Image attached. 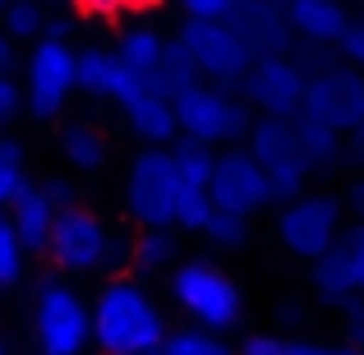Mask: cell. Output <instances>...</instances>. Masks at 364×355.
Returning <instances> with one entry per match:
<instances>
[{"label":"cell","mask_w":364,"mask_h":355,"mask_svg":"<svg viewBox=\"0 0 364 355\" xmlns=\"http://www.w3.org/2000/svg\"><path fill=\"white\" fill-rule=\"evenodd\" d=\"M304 79L309 74L295 65V55H263L249 65L240 83V102L258 111V120H295L304 97Z\"/></svg>","instance_id":"obj_11"},{"label":"cell","mask_w":364,"mask_h":355,"mask_svg":"<svg viewBox=\"0 0 364 355\" xmlns=\"http://www.w3.org/2000/svg\"><path fill=\"white\" fill-rule=\"evenodd\" d=\"M355 18L337 5V0H286V28L291 42L309 46V51H332L341 46V37L350 33Z\"/></svg>","instance_id":"obj_15"},{"label":"cell","mask_w":364,"mask_h":355,"mask_svg":"<svg viewBox=\"0 0 364 355\" xmlns=\"http://www.w3.org/2000/svg\"><path fill=\"white\" fill-rule=\"evenodd\" d=\"M9 70H14V46H9V37L0 33V79H9Z\"/></svg>","instance_id":"obj_39"},{"label":"cell","mask_w":364,"mask_h":355,"mask_svg":"<svg viewBox=\"0 0 364 355\" xmlns=\"http://www.w3.org/2000/svg\"><path fill=\"white\" fill-rule=\"evenodd\" d=\"M171 300L189 314V323L203 332H231L245 319V295L231 277L208 258H185L171 272Z\"/></svg>","instance_id":"obj_2"},{"label":"cell","mask_w":364,"mask_h":355,"mask_svg":"<svg viewBox=\"0 0 364 355\" xmlns=\"http://www.w3.org/2000/svg\"><path fill=\"white\" fill-rule=\"evenodd\" d=\"M355 28H360V33H364V9H360V14H355Z\"/></svg>","instance_id":"obj_41"},{"label":"cell","mask_w":364,"mask_h":355,"mask_svg":"<svg viewBox=\"0 0 364 355\" xmlns=\"http://www.w3.org/2000/svg\"><path fill=\"white\" fill-rule=\"evenodd\" d=\"M231 9H235V0H189L185 18H189V23H226Z\"/></svg>","instance_id":"obj_33"},{"label":"cell","mask_w":364,"mask_h":355,"mask_svg":"<svg viewBox=\"0 0 364 355\" xmlns=\"http://www.w3.org/2000/svg\"><path fill=\"white\" fill-rule=\"evenodd\" d=\"M341 254H346L350 282H355V295H364V226L355 222L346 235H341Z\"/></svg>","instance_id":"obj_32"},{"label":"cell","mask_w":364,"mask_h":355,"mask_svg":"<svg viewBox=\"0 0 364 355\" xmlns=\"http://www.w3.org/2000/svg\"><path fill=\"white\" fill-rule=\"evenodd\" d=\"M60 152L70 157V166H79V171H97L102 161H107L111 143H107V134H102L97 124H88V120H70V124L60 129Z\"/></svg>","instance_id":"obj_21"},{"label":"cell","mask_w":364,"mask_h":355,"mask_svg":"<svg viewBox=\"0 0 364 355\" xmlns=\"http://www.w3.org/2000/svg\"><path fill=\"white\" fill-rule=\"evenodd\" d=\"M46 254L60 272H97V267H111V263H129V240L111 231L97 213L74 203L55 213Z\"/></svg>","instance_id":"obj_3"},{"label":"cell","mask_w":364,"mask_h":355,"mask_svg":"<svg viewBox=\"0 0 364 355\" xmlns=\"http://www.w3.org/2000/svg\"><path fill=\"white\" fill-rule=\"evenodd\" d=\"M337 51H341V65H350V70H360V74H364V33H360L355 23H350V33L341 37Z\"/></svg>","instance_id":"obj_35"},{"label":"cell","mask_w":364,"mask_h":355,"mask_svg":"<svg viewBox=\"0 0 364 355\" xmlns=\"http://www.w3.org/2000/svg\"><path fill=\"white\" fill-rule=\"evenodd\" d=\"M157 355H231V346H226L217 332H203V328H194V323H185V328L166 332V341H161Z\"/></svg>","instance_id":"obj_27"},{"label":"cell","mask_w":364,"mask_h":355,"mask_svg":"<svg viewBox=\"0 0 364 355\" xmlns=\"http://www.w3.org/2000/svg\"><path fill=\"white\" fill-rule=\"evenodd\" d=\"M226 28L245 42V51L254 60H263V55H291V28H286L282 0H235Z\"/></svg>","instance_id":"obj_14"},{"label":"cell","mask_w":364,"mask_h":355,"mask_svg":"<svg viewBox=\"0 0 364 355\" xmlns=\"http://www.w3.org/2000/svg\"><path fill=\"white\" fill-rule=\"evenodd\" d=\"M70 92H74V46L70 42H37L33 55H28V88H23L33 116H42V120L60 116Z\"/></svg>","instance_id":"obj_13"},{"label":"cell","mask_w":364,"mask_h":355,"mask_svg":"<svg viewBox=\"0 0 364 355\" xmlns=\"http://www.w3.org/2000/svg\"><path fill=\"white\" fill-rule=\"evenodd\" d=\"M55 213H60V208L42 194V185H23V189H18V198L5 208V217H9V226H14L23 254H42V249H46Z\"/></svg>","instance_id":"obj_18"},{"label":"cell","mask_w":364,"mask_h":355,"mask_svg":"<svg viewBox=\"0 0 364 355\" xmlns=\"http://www.w3.org/2000/svg\"><path fill=\"white\" fill-rule=\"evenodd\" d=\"M277 235L295 258H328L341 245V198L332 194H300L277 213Z\"/></svg>","instance_id":"obj_9"},{"label":"cell","mask_w":364,"mask_h":355,"mask_svg":"<svg viewBox=\"0 0 364 355\" xmlns=\"http://www.w3.org/2000/svg\"><path fill=\"white\" fill-rule=\"evenodd\" d=\"M0 33L9 37V46L14 42H42V28H46V14H42V5L37 0H14V5H5V14H0Z\"/></svg>","instance_id":"obj_28"},{"label":"cell","mask_w":364,"mask_h":355,"mask_svg":"<svg viewBox=\"0 0 364 355\" xmlns=\"http://www.w3.org/2000/svg\"><path fill=\"white\" fill-rule=\"evenodd\" d=\"M139 355H157V351H139Z\"/></svg>","instance_id":"obj_42"},{"label":"cell","mask_w":364,"mask_h":355,"mask_svg":"<svg viewBox=\"0 0 364 355\" xmlns=\"http://www.w3.org/2000/svg\"><path fill=\"white\" fill-rule=\"evenodd\" d=\"M92 314V341L107 355H139L161 351L166 341V314L152 300V291L139 277H111L88 304Z\"/></svg>","instance_id":"obj_1"},{"label":"cell","mask_w":364,"mask_h":355,"mask_svg":"<svg viewBox=\"0 0 364 355\" xmlns=\"http://www.w3.org/2000/svg\"><path fill=\"white\" fill-rule=\"evenodd\" d=\"M245 152L258 161V171L267 176V189L282 203H295L304 194L309 166L300 157V139H295V120H254L245 134Z\"/></svg>","instance_id":"obj_7"},{"label":"cell","mask_w":364,"mask_h":355,"mask_svg":"<svg viewBox=\"0 0 364 355\" xmlns=\"http://www.w3.org/2000/svg\"><path fill=\"white\" fill-rule=\"evenodd\" d=\"M74 88L92 92V97H116L120 107L143 88V79H134L129 70L116 60V51H102V46H88V51H74Z\"/></svg>","instance_id":"obj_16"},{"label":"cell","mask_w":364,"mask_h":355,"mask_svg":"<svg viewBox=\"0 0 364 355\" xmlns=\"http://www.w3.org/2000/svg\"><path fill=\"white\" fill-rule=\"evenodd\" d=\"M282 323H304V309H300V304H286V309H282Z\"/></svg>","instance_id":"obj_40"},{"label":"cell","mask_w":364,"mask_h":355,"mask_svg":"<svg viewBox=\"0 0 364 355\" xmlns=\"http://www.w3.org/2000/svg\"><path fill=\"white\" fill-rule=\"evenodd\" d=\"M346 203L355 208V217H360V226H364V176L355 180V185H350V194H346Z\"/></svg>","instance_id":"obj_38"},{"label":"cell","mask_w":364,"mask_h":355,"mask_svg":"<svg viewBox=\"0 0 364 355\" xmlns=\"http://www.w3.org/2000/svg\"><path fill=\"white\" fill-rule=\"evenodd\" d=\"M208 198H213L217 213L254 217L258 208L272 203V189H267V176L258 171V161L249 157L245 148H231V152H217V166H213V185H208Z\"/></svg>","instance_id":"obj_12"},{"label":"cell","mask_w":364,"mask_h":355,"mask_svg":"<svg viewBox=\"0 0 364 355\" xmlns=\"http://www.w3.org/2000/svg\"><path fill=\"white\" fill-rule=\"evenodd\" d=\"M18 107H23V92H18V83H14V79H0V124L14 120Z\"/></svg>","instance_id":"obj_36"},{"label":"cell","mask_w":364,"mask_h":355,"mask_svg":"<svg viewBox=\"0 0 364 355\" xmlns=\"http://www.w3.org/2000/svg\"><path fill=\"white\" fill-rule=\"evenodd\" d=\"M161 51H166V33H161L148 14L124 18V23H120V33H116V60L134 74V79L148 83L152 70H157V60H161Z\"/></svg>","instance_id":"obj_17"},{"label":"cell","mask_w":364,"mask_h":355,"mask_svg":"<svg viewBox=\"0 0 364 355\" xmlns=\"http://www.w3.org/2000/svg\"><path fill=\"white\" fill-rule=\"evenodd\" d=\"M346 314V341L341 346H350L355 355H364V300H355L350 309H341Z\"/></svg>","instance_id":"obj_34"},{"label":"cell","mask_w":364,"mask_h":355,"mask_svg":"<svg viewBox=\"0 0 364 355\" xmlns=\"http://www.w3.org/2000/svg\"><path fill=\"white\" fill-rule=\"evenodd\" d=\"M18 272H23V245H18L14 226H9V217L0 213V286L18 282Z\"/></svg>","instance_id":"obj_31"},{"label":"cell","mask_w":364,"mask_h":355,"mask_svg":"<svg viewBox=\"0 0 364 355\" xmlns=\"http://www.w3.org/2000/svg\"><path fill=\"white\" fill-rule=\"evenodd\" d=\"M171 258H176V235H171V231H139V235H134V245H129L134 272H143V277L166 272Z\"/></svg>","instance_id":"obj_26"},{"label":"cell","mask_w":364,"mask_h":355,"mask_svg":"<svg viewBox=\"0 0 364 355\" xmlns=\"http://www.w3.org/2000/svg\"><path fill=\"white\" fill-rule=\"evenodd\" d=\"M166 152H171V166H176L180 189H208V185H213V166H217V152L213 148L180 139V143H171Z\"/></svg>","instance_id":"obj_24"},{"label":"cell","mask_w":364,"mask_h":355,"mask_svg":"<svg viewBox=\"0 0 364 355\" xmlns=\"http://www.w3.org/2000/svg\"><path fill=\"white\" fill-rule=\"evenodd\" d=\"M180 46L189 51V60H194L198 79L213 83V88H240L249 65H254V55L245 51V42L231 33L226 23H180Z\"/></svg>","instance_id":"obj_10"},{"label":"cell","mask_w":364,"mask_h":355,"mask_svg":"<svg viewBox=\"0 0 364 355\" xmlns=\"http://www.w3.org/2000/svg\"><path fill=\"white\" fill-rule=\"evenodd\" d=\"M203 235L213 240L217 249H240L245 240H249V217H235V213H217V208H213V217H208Z\"/></svg>","instance_id":"obj_30"},{"label":"cell","mask_w":364,"mask_h":355,"mask_svg":"<svg viewBox=\"0 0 364 355\" xmlns=\"http://www.w3.org/2000/svg\"><path fill=\"white\" fill-rule=\"evenodd\" d=\"M314 291H318L323 304H337V309H350V304L360 300V295H355V282H350V267H346V254H341V245L332 249L328 258H318V263H314Z\"/></svg>","instance_id":"obj_22"},{"label":"cell","mask_w":364,"mask_h":355,"mask_svg":"<svg viewBox=\"0 0 364 355\" xmlns=\"http://www.w3.org/2000/svg\"><path fill=\"white\" fill-rule=\"evenodd\" d=\"M295 120L323 124V129L346 139L350 129L364 124V74L350 70V65H341V60L314 70L309 79H304V97H300V116Z\"/></svg>","instance_id":"obj_4"},{"label":"cell","mask_w":364,"mask_h":355,"mask_svg":"<svg viewBox=\"0 0 364 355\" xmlns=\"http://www.w3.org/2000/svg\"><path fill=\"white\" fill-rule=\"evenodd\" d=\"M346 157L364 161V124H360V129H350V134H346Z\"/></svg>","instance_id":"obj_37"},{"label":"cell","mask_w":364,"mask_h":355,"mask_svg":"<svg viewBox=\"0 0 364 355\" xmlns=\"http://www.w3.org/2000/svg\"><path fill=\"white\" fill-rule=\"evenodd\" d=\"M249 124H254V111L240 102V92L198 83L185 97H176V134H185L189 143H203V148L235 143L249 134Z\"/></svg>","instance_id":"obj_5"},{"label":"cell","mask_w":364,"mask_h":355,"mask_svg":"<svg viewBox=\"0 0 364 355\" xmlns=\"http://www.w3.org/2000/svg\"><path fill=\"white\" fill-rule=\"evenodd\" d=\"M124 198H129V217L143 231H171V226H176L180 180H176V166H171L166 148H143L139 157L129 161Z\"/></svg>","instance_id":"obj_8"},{"label":"cell","mask_w":364,"mask_h":355,"mask_svg":"<svg viewBox=\"0 0 364 355\" xmlns=\"http://www.w3.org/2000/svg\"><path fill=\"white\" fill-rule=\"evenodd\" d=\"M124 120L143 143H171L176 139V102L161 97L152 83H143L129 102H124Z\"/></svg>","instance_id":"obj_19"},{"label":"cell","mask_w":364,"mask_h":355,"mask_svg":"<svg viewBox=\"0 0 364 355\" xmlns=\"http://www.w3.org/2000/svg\"><path fill=\"white\" fill-rule=\"evenodd\" d=\"M295 139H300V157L309 171H332L341 157H346V139L323 124H309V120H295Z\"/></svg>","instance_id":"obj_23"},{"label":"cell","mask_w":364,"mask_h":355,"mask_svg":"<svg viewBox=\"0 0 364 355\" xmlns=\"http://www.w3.org/2000/svg\"><path fill=\"white\" fill-rule=\"evenodd\" d=\"M240 355H355L341 341H286L277 332H249L240 341Z\"/></svg>","instance_id":"obj_25"},{"label":"cell","mask_w":364,"mask_h":355,"mask_svg":"<svg viewBox=\"0 0 364 355\" xmlns=\"http://www.w3.org/2000/svg\"><path fill=\"white\" fill-rule=\"evenodd\" d=\"M37 346L42 355H83L92 346V314L88 300L70 282H42L33 304Z\"/></svg>","instance_id":"obj_6"},{"label":"cell","mask_w":364,"mask_h":355,"mask_svg":"<svg viewBox=\"0 0 364 355\" xmlns=\"http://www.w3.org/2000/svg\"><path fill=\"white\" fill-rule=\"evenodd\" d=\"M152 88L161 92V97H185L189 88H198V70H194V60H189V51L180 46V37H166V51H161V60H157V70H152Z\"/></svg>","instance_id":"obj_20"},{"label":"cell","mask_w":364,"mask_h":355,"mask_svg":"<svg viewBox=\"0 0 364 355\" xmlns=\"http://www.w3.org/2000/svg\"><path fill=\"white\" fill-rule=\"evenodd\" d=\"M28 185V166H23V148L14 139H0V213L18 198V189Z\"/></svg>","instance_id":"obj_29"}]
</instances>
